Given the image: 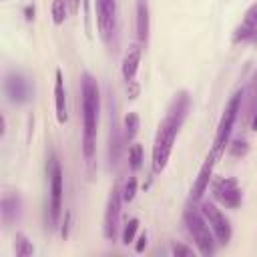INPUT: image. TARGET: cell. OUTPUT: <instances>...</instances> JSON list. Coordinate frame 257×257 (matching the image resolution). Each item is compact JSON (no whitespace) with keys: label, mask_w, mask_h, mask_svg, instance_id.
Returning <instances> with one entry per match:
<instances>
[{"label":"cell","mask_w":257,"mask_h":257,"mask_svg":"<svg viewBox=\"0 0 257 257\" xmlns=\"http://www.w3.org/2000/svg\"><path fill=\"white\" fill-rule=\"evenodd\" d=\"M201 213H203V217L207 219V223H209V227H211V231H213L217 243L227 245V243L231 241V225H229V219L225 217V213H223L221 209H217V207H215L213 203H209V201L201 205Z\"/></svg>","instance_id":"cell-6"},{"label":"cell","mask_w":257,"mask_h":257,"mask_svg":"<svg viewBox=\"0 0 257 257\" xmlns=\"http://www.w3.org/2000/svg\"><path fill=\"white\" fill-rule=\"evenodd\" d=\"M96 24L100 38L110 44L116 34V0H96Z\"/></svg>","instance_id":"cell-7"},{"label":"cell","mask_w":257,"mask_h":257,"mask_svg":"<svg viewBox=\"0 0 257 257\" xmlns=\"http://www.w3.org/2000/svg\"><path fill=\"white\" fill-rule=\"evenodd\" d=\"M4 92L12 104H24L30 98V84L24 74L8 72L4 78Z\"/></svg>","instance_id":"cell-10"},{"label":"cell","mask_w":257,"mask_h":257,"mask_svg":"<svg viewBox=\"0 0 257 257\" xmlns=\"http://www.w3.org/2000/svg\"><path fill=\"white\" fill-rule=\"evenodd\" d=\"M211 191H213L215 199L221 205H225L227 209H237L241 205V201H243L239 183L233 177H219V179H215L213 185H211Z\"/></svg>","instance_id":"cell-8"},{"label":"cell","mask_w":257,"mask_h":257,"mask_svg":"<svg viewBox=\"0 0 257 257\" xmlns=\"http://www.w3.org/2000/svg\"><path fill=\"white\" fill-rule=\"evenodd\" d=\"M120 193H122V201L124 203H131L135 199V195H137V179L135 177H128V181L124 183V187L120 189Z\"/></svg>","instance_id":"cell-23"},{"label":"cell","mask_w":257,"mask_h":257,"mask_svg":"<svg viewBox=\"0 0 257 257\" xmlns=\"http://www.w3.org/2000/svg\"><path fill=\"white\" fill-rule=\"evenodd\" d=\"M139 62H141V48L139 46H131L128 52L122 58V78L126 82V90H128V98H137L139 94V84H137V70H139Z\"/></svg>","instance_id":"cell-11"},{"label":"cell","mask_w":257,"mask_h":257,"mask_svg":"<svg viewBox=\"0 0 257 257\" xmlns=\"http://www.w3.org/2000/svg\"><path fill=\"white\" fill-rule=\"evenodd\" d=\"M145 247H147V231L139 235L137 245H135V251H137V253H143V249H145Z\"/></svg>","instance_id":"cell-26"},{"label":"cell","mask_w":257,"mask_h":257,"mask_svg":"<svg viewBox=\"0 0 257 257\" xmlns=\"http://www.w3.org/2000/svg\"><path fill=\"white\" fill-rule=\"evenodd\" d=\"M173 255H177V257H191L193 255V249H189L183 243H175L173 245Z\"/></svg>","instance_id":"cell-25"},{"label":"cell","mask_w":257,"mask_h":257,"mask_svg":"<svg viewBox=\"0 0 257 257\" xmlns=\"http://www.w3.org/2000/svg\"><path fill=\"white\" fill-rule=\"evenodd\" d=\"M139 133V114L137 112H128L124 116V139L133 141Z\"/></svg>","instance_id":"cell-20"},{"label":"cell","mask_w":257,"mask_h":257,"mask_svg":"<svg viewBox=\"0 0 257 257\" xmlns=\"http://www.w3.org/2000/svg\"><path fill=\"white\" fill-rule=\"evenodd\" d=\"M68 0H52V6H50V14H52V22L56 26L64 24L66 20V14H68Z\"/></svg>","instance_id":"cell-18"},{"label":"cell","mask_w":257,"mask_h":257,"mask_svg":"<svg viewBox=\"0 0 257 257\" xmlns=\"http://www.w3.org/2000/svg\"><path fill=\"white\" fill-rule=\"evenodd\" d=\"M189 104H191V98H189L187 90H181L173 96V100L167 108V114L161 120V124L157 128V135H155L153 161H151L153 175H159V173L165 171V167L169 163V157H171V151H173V145H175V139H177V135H179V131H181V126L187 118Z\"/></svg>","instance_id":"cell-1"},{"label":"cell","mask_w":257,"mask_h":257,"mask_svg":"<svg viewBox=\"0 0 257 257\" xmlns=\"http://www.w3.org/2000/svg\"><path fill=\"white\" fill-rule=\"evenodd\" d=\"M128 165L133 171H139L143 165V147L139 143H133L128 149Z\"/></svg>","instance_id":"cell-21"},{"label":"cell","mask_w":257,"mask_h":257,"mask_svg":"<svg viewBox=\"0 0 257 257\" xmlns=\"http://www.w3.org/2000/svg\"><path fill=\"white\" fill-rule=\"evenodd\" d=\"M137 229H139V219H128L126 221V225H124V229H122V235H120V241H122V245H128V243H133L135 241V235H137Z\"/></svg>","instance_id":"cell-22"},{"label":"cell","mask_w":257,"mask_h":257,"mask_svg":"<svg viewBox=\"0 0 257 257\" xmlns=\"http://www.w3.org/2000/svg\"><path fill=\"white\" fill-rule=\"evenodd\" d=\"M80 94H82V155L86 161H92L96 147L100 94H98V84L90 72H84L80 78Z\"/></svg>","instance_id":"cell-2"},{"label":"cell","mask_w":257,"mask_h":257,"mask_svg":"<svg viewBox=\"0 0 257 257\" xmlns=\"http://www.w3.org/2000/svg\"><path fill=\"white\" fill-rule=\"evenodd\" d=\"M68 225H70V213H66L64 223H62V237H64V239L68 237Z\"/></svg>","instance_id":"cell-27"},{"label":"cell","mask_w":257,"mask_h":257,"mask_svg":"<svg viewBox=\"0 0 257 257\" xmlns=\"http://www.w3.org/2000/svg\"><path fill=\"white\" fill-rule=\"evenodd\" d=\"M68 6H70V12H76L80 6V0H68Z\"/></svg>","instance_id":"cell-28"},{"label":"cell","mask_w":257,"mask_h":257,"mask_svg":"<svg viewBox=\"0 0 257 257\" xmlns=\"http://www.w3.org/2000/svg\"><path fill=\"white\" fill-rule=\"evenodd\" d=\"M185 225H187V231H189V235L193 237V241H195L199 253L205 255V257L213 255V253H215V243H217V239H215V235H213V231H211L207 219L203 217L201 209H197L195 205H189V207L185 209Z\"/></svg>","instance_id":"cell-3"},{"label":"cell","mask_w":257,"mask_h":257,"mask_svg":"<svg viewBox=\"0 0 257 257\" xmlns=\"http://www.w3.org/2000/svg\"><path fill=\"white\" fill-rule=\"evenodd\" d=\"M219 159H221V157L211 149V153L207 155V159H205L203 167L199 169V175H197V179H195V183H193V189H191V201H193V203L201 201L203 193L207 191L209 181H211V175H213V169H215V163H217Z\"/></svg>","instance_id":"cell-12"},{"label":"cell","mask_w":257,"mask_h":257,"mask_svg":"<svg viewBox=\"0 0 257 257\" xmlns=\"http://www.w3.org/2000/svg\"><path fill=\"white\" fill-rule=\"evenodd\" d=\"M229 151H231L233 157H241V155H245V153L249 151V147H247L245 141H233V143L229 145Z\"/></svg>","instance_id":"cell-24"},{"label":"cell","mask_w":257,"mask_h":257,"mask_svg":"<svg viewBox=\"0 0 257 257\" xmlns=\"http://www.w3.org/2000/svg\"><path fill=\"white\" fill-rule=\"evenodd\" d=\"M14 253H16V257H28V255H32V253H34V247H32V243L28 241V237H26V235L16 233Z\"/></svg>","instance_id":"cell-19"},{"label":"cell","mask_w":257,"mask_h":257,"mask_svg":"<svg viewBox=\"0 0 257 257\" xmlns=\"http://www.w3.org/2000/svg\"><path fill=\"white\" fill-rule=\"evenodd\" d=\"M24 12H26V18H28V20H32V18H34V6H26V10H24Z\"/></svg>","instance_id":"cell-29"},{"label":"cell","mask_w":257,"mask_h":257,"mask_svg":"<svg viewBox=\"0 0 257 257\" xmlns=\"http://www.w3.org/2000/svg\"><path fill=\"white\" fill-rule=\"evenodd\" d=\"M54 104H56V120L64 124L68 120V110H66V90H64V78L62 70L56 68L54 74Z\"/></svg>","instance_id":"cell-15"},{"label":"cell","mask_w":257,"mask_h":257,"mask_svg":"<svg viewBox=\"0 0 257 257\" xmlns=\"http://www.w3.org/2000/svg\"><path fill=\"white\" fill-rule=\"evenodd\" d=\"M151 30V16H149V0H137V38L141 44H147Z\"/></svg>","instance_id":"cell-16"},{"label":"cell","mask_w":257,"mask_h":257,"mask_svg":"<svg viewBox=\"0 0 257 257\" xmlns=\"http://www.w3.org/2000/svg\"><path fill=\"white\" fill-rule=\"evenodd\" d=\"M48 191H50V199H48V223L50 229L58 227L60 221V213H62V167L58 157L52 153L48 159Z\"/></svg>","instance_id":"cell-4"},{"label":"cell","mask_w":257,"mask_h":257,"mask_svg":"<svg viewBox=\"0 0 257 257\" xmlns=\"http://www.w3.org/2000/svg\"><path fill=\"white\" fill-rule=\"evenodd\" d=\"M251 126H253V131H257V114L253 116V122H251Z\"/></svg>","instance_id":"cell-30"},{"label":"cell","mask_w":257,"mask_h":257,"mask_svg":"<svg viewBox=\"0 0 257 257\" xmlns=\"http://www.w3.org/2000/svg\"><path fill=\"white\" fill-rule=\"evenodd\" d=\"M0 215H2V223L4 227H10L12 223H16L22 215V199L18 193L6 191L2 195V203H0Z\"/></svg>","instance_id":"cell-13"},{"label":"cell","mask_w":257,"mask_h":257,"mask_svg":"<svg viewBox=\"0 0 257 257\" xmlns=\"http://www.w3.org/2000/svg\"><path fill=\"white\" fill-rule=\"evenodd\" d=\"M120 157V131H118V120L112 110L110 114V141H108V161L110 165H116Z\"/></svg>","instance_id":"cell-17"},{"label":"cell","mask_w":257,"mask_h":257,"mask_svg":"<svg viewBox=\"0 0 257 257\" xmlns=\"http://www.w3.org/2000/svg\"><path fill=\"white\" fill-rule=\"evenodd\" d=\"M257 40V4H253L233 34V42H255Z\"/></svg>","instance_id":"cell-14"},{"label":"cell","mask_w":257,"mask_h":257,"mask_svg":"<svg viewBox=\"0 0 257 257\" xmlns=\"http://www.w3.org/2000/svg\"><path fill=\"white\" fill-rule=\"evenodd\" d=\"M241 98H243V92H235L231 96V100L227 102L223 114H221V120L217 124V135H215V141H213V151L221 157L225 153V149L229 147V139H231V133H233V126H235V120H237V114L241 110Z\"/></svg>","instance_id":"cell-5"},{"label":"cell","mask_w":257,"mask_h":257,"mask_svg":"<svg viewBox=\"0 0 257 257\" xmlns=\"http://www.w3.org/2000/svg\"><path fill=\"white\" fill-rule=\"evenodd\" d=\"M120 205H122V193H120V187L114 185L110 189V195H108V203H106V211H104V225H102L104 237L108 241L116 239L118 219H120Z\"/></svg>","instance_id":"cell-9"}]
</instances>
